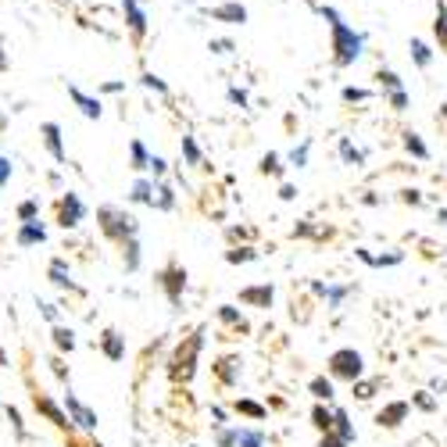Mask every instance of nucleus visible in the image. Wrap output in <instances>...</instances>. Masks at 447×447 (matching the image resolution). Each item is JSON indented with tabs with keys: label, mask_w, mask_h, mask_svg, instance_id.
Wrapping results in <instances>:
<instances>
[{
	"label": "nucleus",
	"mask_w": 447,
	"mask_h": 447,
	"mask_svg": "<svg viewBox=\"0 0 447 447\" xmlns=\"http://www.w3.org/2000/svg\"><path fill=\"white\" fill-rule=\"evenodd\" d=\"M436 222H443V226H447V208H440V211H436Z\"/></svg>",
	"instance_id": "bf43d9fd"
},
{
	"label": "nucleus",
	"mask_w": 447,
	"mask_h": 447,
	"mask_svg": "<svg viewBox=\"0 0 447 447\" xmlns=\"http://www.w3.org/2000/svg\"><path fill=\"white\" fill-rule=\"evenodd\" d=\"M218 322H226L230 329H237V333H251V326H247V318L240 315V308H233V304H218Z\"/></svg>",
	"instance_id": "aec40b11"
},
{
	"label": "nucleus",
	"mask_w": 447,
	"mask_h": 447,
	"mask_svg": "<svg viewBox=\"0 0 447 447\" xmlns=\"http://www.w3.org/2000/svg\"><path fill=\"white\" fill-rule=\"evenodd\" d=\"M326 369H329L333 379L354 383V379H362V372H365V358H362L354 347H337V351L326 358Z\"/></svg>",
	"instance_id": "39448f33"
},
{
	"label": "nucleus",
	"mask_w": 447,
	"mask_h": 447,
	"mask_svg": "<svg viewBox=\"0 0 447 447\" xmlns=\"http://www.w3.org/2000/svg\"><path fill=\"white\" fill-rule=\"evenodd\" d=\"M119 247H122L126 272H136V268H140V240H136V237H129V240H122Z\"/></svg>",
	"instance_id": "b1692460"
},
{
	"label": "nucleus",
	"mask_w": 447,
	"mask_h": 447,
	"mask_svg": "<svg viewBox=\"0 0 447 447\" xmlns=\"http://www.w3.org/2000/svg\"><path fill=\"white\" fill-rule=\"evenodd\" d=\"M237 297H240V304H247V308H272L275 287H272V283H254V287H244Z\"/></svg>",
	"instance_id": "f8f14e48"
},
{
	"label": "nucleus",
	"mask_w": 447,
	"mask_h": 447,
	"mask_svg": "<svg viewBox=\"0 0 447 447\" xmlns=\"http://www.w3.org/2000/svg\"><path fill=\"white\" fill-rule=\"evenodd\" d=\"M379 79H383V86H386V90H398V86H401L398 72H379Z\"/></svg>",
	"instance_id": "603ef678"
},
{
	"label": "nucleus",
	"mask_w": 447,
	"mask_h": 447,
	"mask_svg": "<svg viewBox=\"0 0 447 447\" xmlns=\"http://www.w3.org/2000/svg\"><path fill=\"white\" fill-rule=\"evenodd\" d=\"M47 279H50V283L58 287V290H72V294H83V290L72 283V272H68V261H65V258H54V261H50V268H47Z\"/></svg>",
	"instance_id": "2eb2a0df"
},
{
	"label": "nucleus",
	"mask_w": 447,
	"mask_h": 447,
	"mask_svg": "<svg viewBox=\"0 0 447 447\" xmlns=\"http://www.w3.org/2000/svg\"><path fill=\"white\" fill-rule=\"evenodd\" d=\"M412 405H415L419 412H436V401L426 394V390H419V394H412Z\"/></svg>",
	"instance_id": "ea45409f"
},
{
	"label": "nucleus",
	"mask_w": 447,
	"mask_h": 447,
	"mask_svg": "<svg viewBox=\"0 0 447 447\" xmlns=\"http://www.w3.org/2000/svg\"><path fill=\"white\" fill-rule=\"evenodd\" d=\"M140 83H143L147 90H154V93H169V86H165V79H157L154 72H143V76H140Z\"/></svg>",
	"instance_id": "58836bf2"
},
{
	"label": "nucleus",
	"mask_w": 447,
	"mask_h": 447,
	"mask_svg": "<svg viewBox=\"0 0 447 447\" xmlns=\"http://www.w3.org/2000/svg\"><path fill=\"white\" fill-rule=\"evenodd\" d=\"M329 32H333V61H337L340 68L354 65L362 58V47H365V36L354 32L344 18H333L329 22Z\"/></svg>",
	"instance_id": "7ed1b4c3"
},
{
	"label": "nucleus",
	"mask_w": 447,
	"mask_h": 447,
	"mask_svg": "<svg viewBox=\"0 0 447 447\" xmlns=\"http://www.w3.org/2000/svg\"><path fill=\"white\" fill-rule=\"evenodd\" d=\"M97 226H100V233H104L111 244H122V240H129V237H140L136 215H129L126 208H115V204H100V208H97Z\"/></svg>",
	"instance_id": "f03ea898"
},
{
	"label": "nucleus",
	"mask_w": 447,
	"mask_h": 447,
	"mask_svg": "<svg viewBox=\"0 0 447 447\" xmlns=\"http://www.w3.org/2000/svg\"><path fill=\"white\" fill-rule=\"evenodd\" d=\"M50 340H54V347H58L61 354H72V351H76V329H72V326H61V322H54Z\"/></svg>",
	"instance_id": "a211bd4d"
},
{
	"label": "nucleus",
	"mask_w": 447,
	"mask_h": 447,
	"mask_svg": "<svg viewBox=\"0 0 447 447\" xmlns=\"http://www.w3.org/2000/svg\"><path fill=\"white\" fill-rule=\"evenodd\" d=\"M208 15H211L215 22H230V25H244V22H247V8L237 4V0H230V4H215Z\"/></svg>",
	"instance_id": "dca6fc26"
},
{
	"label": "nucleus",
	"mask_w": 447,
	"mask_h": 447,
	"mask_svg": "<svg viewBox=\"0 0 447 447\" xmlns=\"http://www.w3.org/2000/svg\"><path fill=\"white\" fill-rule=\"evenodd\" d=\"M369 97H372V93H369V90H358V86H347V90H344V100H347V104H354V100H369Z\"/></svg>",
	"instance_id": "09e8293b"
},
{
	"label": "nucleus",
	"mask_w": 447,
	"mask_h": 447,
	"mask_svg": "<svg viewBox=\"0 0 447 447\" xmlns=\"http://www.w3.org/2000/svg\"><path fill=\"white\" fill-rule=\"evenodd\" d=\"M401 201H405V204H415V208H419V204H422V193H419V190H405V193H401Z\"/></svg>",
	"instance_id": "6e6d98bb"
},
{
	"label": "nucleus",
	"mask_w": 447,
	"mask_h": 447,
	"mask_svg": "<svg viewBox=\"0 0 447 447\" xmlns=\"http://www.w3.org/2000/svg\"><path fill=\"white\" fill-rule=\"evenodd\" d=\"M308 390H311V398H315V401H333V398H337L333 376H329V379H326V376H315V379L308 383Z\"/></svg>",
	"instance_id": "4be33fe9"
},
{
	"label": "nucleus",
	"mask_w": 447,
	"mask_h": 447,
	"mask_svg": "<svg viewBox=\"0 0 447 447\" xmlns=\"http://www.w3.org/2000/svg\"><path fill=\"white\" fill-rule=\"evenodd\" d=\"M351 386H354V394H358V401H369V398L376 394V386H379V383H362V379H354Z\"/></svg>",
	"instance_id": "37998d69"
},
{
	"label": "nucleus",
	"mask_w": 447,
	"mask_h": 447,
	"mask_svg": "<svg viewBox=\"0 0 447 447\" xmlns=\"http://www.w3.org/2000/svg\"><path fill=\"white\" fill-rule=\"evenodd\" d=\"M150 165V154H147V147H143V140H133L129 143V169H136V172H143Z\"/></svg>",
	"instance_id": "a878e982"
},
{
	"label": "nucleus",
	"mask_w": 447,
	"mask_h": 447,
	"mask_svg": "<svg viewBox=\"0 0 447 447\" xmlns=\"http://www.w3.org/2000/svg\"><path fill=\"white\" fill-rule=\"evenodd\" d=\"M15 244H18V247H40V244H47V226H43L40 218L22 222V230L15 233Z\"/></svg>",
	"instance_id": "4468645a"
},
{
	"label": "nucleus",
	"mask_w": 447,
	"mask_h": 447,
	"mask_svg": "<svg viewBox=\"0 0 447 447\" xmlns=\"http://www.w3.org/2000/svg\"><path fill=\"white\" fill-rule=\"evenodd\" d=\"M237 447H265V433L261 429L237 426Z\"/></svg>",
	"instance_id": "c756f323"
},
{
	"label": "nucleus",
	"mask_w": 447,
	"mask_h": 447,
	"mask_svg": "<svg viewBox=\"0 0 447 447\" xmlns=\"http://www.w3.org/2000/svg\"><path fill=\"white\" fill-rule=\"evenodd\" d=\"M211 372H215V379H218L222 386H237V383H240V372H244V358H240V354H222V358L211 365Z\"/></svg>",
	"instance_id": "1a4fd4ad"
},
{
	"label": "nucleus",
	"mask_w": 447,
	"mask_h": 447,
	"mask_svg": "<svg viewBox=\"0 0 447 447\" xmlns=\"http://www.w3.org/2000/svg\"><path fill=\"white\" fill-rule=\"evenodd\" d=\"M43 143H47V150H50V157L58 161V165H65L68 161V150H65V140H61V126L58 122H43Z\"/></svg>",
	"instance_id": "ddd939ff"
},
{
	"label": "nucleus",
	"mask_w": 447,
	"mask_h": 447,
	"mask_svg": "<svg viewBox=\"0 0 447 447\" xmlns=\"http://www.w3.org/2000/svg\"><path fill=\"white\" fill-rule=\"evenodd\" d=\"M365 265H372V268H386V265H401L405 261V254L401 251H394V254H369V251H354Z\"/></svg>",
	"instance_id": "5701e85b"
},
{
	"label": "nucleus",
	"mask_w": 447,
	"mask_h": 447,
	"mask_svg": "<svg viewBox=\"0 0 447 447\" xmlns=\"http://www.w3.org/2000/svg\"><path fill=\"white\" fill-rule=\"evenodd\" d=\"M318 447H351V443H347L344 436H337V433H333V429H329V433H322Z\"/></svg>",
	"instance_id": "a18cd8bd"
},
{
	"label": "nucleus",
	"mask_w": 447,
	"mask_h": 447,
	"mask_svg": "<svg viewBox=\"0 0 447 447\" xmlns=\"http://www.w3.org/2000/svg\"><path fill=\"white\" fill-rule=\"evenodd\" d=\"M50 369H54V376H58L61 383H68V369H65V362H61L58 354H54V358H50Z\"/></svg>",
	"instance_id": "3c124183"
},
{
	"label": "nucleus",
	"mask_w": 447,
	"mask_h": 447,
	"mask_svg": "<svg viewBox=\"0 0 447 447\" xmlns=\"http://www.w3.org/2000/svg\"><path fill=\"white\" fill-rule=\"evenodd\" d=\"M215 443H218V447H237V426H233V429L222 426V429L215 433Z\"/></svg>",
	"instance_id": "a19ab883"
},
{
	"label": "nucleus",
	"mask_w": 447,
	"mask_h": 447,
	"mask_svg": "<svg viewBox=\"0 0 447 447\" xmlns=\"http://www.w3.org/2000/svg\"><path fill=\"white\" fill-rule=\"evenodd\" d=\"M154 283H157V290H165V297H169V304H172V308H179V304H183L186 268H183L179 261H169L165 268H157V272H154Z\"/></svg>",
	"instance_id": "423d86ee"
},
{
	"label": "nucleus",
	"mask_w": 447,
	"mask_h": 447,
	"mask_svg": "<svg viewBox=\"0 0 447 447\" xmlns=\"http://www.w3.org/2000/svg\"><path fill=\"white\" fill-rule=\"evenodd\" d=\"M230 100H233V104H240V107H247V93H244V90H237V86L230 90Z\"/></svg>",
	"instance_id": "4d7b16f0"
},
{
	"label": "nucleus",
	"mask_w": 447,
	"mask_h": 447,
	"mask_svg": "<svg viewBox=\"0 0 447 447\" xmlns=\"http://www.w3.org/2000/svg\"><path fill=\"white\" fill-rule=\"evenodd\" d=\"M440 115H443V119H447V104H443V107H440Z\"/></svg>",
	"instance_id": "052dcab7"
},
{
	"label": "nucleus",
	"mask_w": 447,
	"mask_h": 447,
	"mask_svg": "<svg viewBox=\"0 0 447 447\" xmlns=\"http://www.w3.org/2000/svg\"><path fill=\"white\" fill-rule=\"evenodd\" d=\"M408 47H412V61H415L419 68H429V61H433V50H429V43H426V40H412Z\"/></svg>",
	"instance_id": "7c9ffc66"
},
{
	"label": "nucleus",
	"mask_w": 447,
	"mask_h": 447,
	"mask_svg": "<svg viewBox=\"0 0 447 447\" xmlns=\"http://www.w3.org/2000/svg\"><path fill=\"white\" fill-rule=\"evenodd\" d=\"M18 218H22V222L40 218V204H36V201H22V204H18Z\"/></svg>",
	"instance_id": "79ce46f5"
},
{
	"label": "nucleus",
	"mask_w": 447,
	"mask_h": 447,
	"mask_svg": "<svg viewBox=\"0 0 447 447\" xmlns=\"http://www.w3.org/2000/svg\"><path fill=\"white\" fill-rule=\"evenodd\" d=\"M150 208H157V211H172V208H176V193H172V186H169V183H154Z\"/></svg>",
	"instance_id": "412c9836"
},
{
	"label": "nucleus",
	"mask_w": 447,
	"mask_h": 447,
	"mask_svg": "<svg viewBox=\"0 0 447 447\" xmlns=\"http://www.w3.org/2000/svg\"><path fill=\"white\" fill-rule=\"evenodd\" d=\"M150 193H154V183L150 179H136L133 190H129V201L133 204H150Z\"/></svg>",
	"instance_id": "473e14b6"
},
{
	"label": "nucleus",
	"mask_w": 447,
	"mask_h": 447,
	"mask_svg": "<svg viewBox=\"0 0 447 447\" xmlns=\"http://www.w3.org/2000/svg\"><path fill=\"white\" fill-rule=\"evenodd\" d=\"M54 218H58V226L61 230H76L79 222L86 218V204H83V197L79 193H61L58 197V204H54Z\"/></svg>",
	"instance_id": "0eeeda50"
},
{
	"label": "nucleus",
	"mask_w": 447,
	"mask_h": 447,
	"mask_svg": "<svg viewBox=\"0 0 447 447\" xmlns=\"http://www.w3.org/2000/svg\"><path fill=\"white\" fill-rule=\"evenodd\" d=\"M68 97L76 100V107L83 111V115H86V119H100V111H104V107H100V100H97V97L83 93L79 86H68Z\"/></svg>",
	"instance_id": "f3484780"
},
{
	"label": "nucleus",
	"mask_w": 447,
	"mask_h": 447,
	"mask_svg": "<svg viewBox=\"0 0 447 447\" xmlns=\"http://www.w3.org/2000/svg\"><path fill=\"white\" fill-rule=\"evenodd\" d=\"M29 386H32V379H29ZM32 408H36V412H40V415H43V419L54 426V429H61L68 440H76V433H79V429L72 426L68 412H65L58 401H54L50 394H43V390H36V386H32Z\"/></svg>",
	"instance_id": "20e7f679"
},
{
	"label": "nucleus",
	"mask_w": 447,
	"mask_h": 447,
	"mask_svg": "<svg viewBox=\"0 0 447 447\" xmlns=\"http://www.w3.org/2000/svg\"><path fill=\"white\" fill-rule=\"evenodd\" d=\"M201 351H204V326H201V329H193L190 337H186V340L172 351V358H169V379H172L176 386H186V383L197 376Z\"/></svg>",
	"instance_id": "f257e3e1"
},
{
	"label": "nucleus",
	"mask_w": 447,
	"mask_h": 447,
	"mask_svg": "<svg viewBox=\"0 0 447 447\" xmlns=\"http://www.w3.org/2000/svg\"><path fill=\"white\" fill-rule=\"evenodd\" d=\"M61 408L68 412V419H72V426H76L79 433H97V412H93L86 401H79V398L72 394V390H65Z\"/></svg>",
	"instance_id": "6e6552de"
},
{
	"label": "nucleus",
	"mask_w": 447,
	"mask_h": 447,
	"mask_svg": "<svg viewBox=\"0 0 447 447\" xmlns=\"http://www.w3.org/2000/svg\"><path fill=\"white\" fill-rule=\"evenodd\" d=\"M147 169L154 172V179H165V172H169V161H165V157H150Z\"/></svg>",
	"instance_id": "de8ad7c7"
},
{
	"label": "nucleus",
	"mask_w": 447,
	"mask_h": 447,
	"mask_svg": "<svg viewBox=\"0 0 447 447\" xmlns=\"http://www.w3.org/2000/svg\"><path fill=\"white\" fill-rule=\"evenodd\" d=\"M211 50L215 54H230L233 50V40H211Z\"/></svg>",
	"instance_id": "864d4df0"
},
{
	"label": "nucleus",
	"mask_w": 447,
	"mask_h": 447,
	"mask_svg": "<svg viewBox=\"0 0 447 447\" xmlns=\"http://www.w3.org/2000/svg\"><path fill=\"white\" fill-rule=\"evenodd\" d=\"M11 183V157L0 154V186H8Z\"/></svg>",
	"instance_id": "8fccbe9b"
},
{
	"label": "nucleus",
	"mask_w": 447,
	"mask_h": 447,
	"mask_svg": "<svg viewBox=\"0 0 447 447\" xmlns=\"http://www.w3.org/2000/svg\"><path fill=\"white\" fill-rule=\"evenodd\" d=\"M233 412H240V415H247V419H254V422H261V419L268 415V408H265V405H258V401H247V398L233 401Z\"/></svg>",
	"instance_id": "bb28decb"
},
{
	"label": "nucleus",
	"mask_w": 447,
	"mask_h": 447,
	"mask_svg": "<svg viewBox=\"0 0 447 447\" xmlns=\"http://www.w3.org/2000/svg\"><path fill=\"white\" fill-rule=\"evenodd\" d=\"M340 157L347 161V165H365V150H358V147H351V140H340Z\"/></svg>",
	"instance_id": "72a5a7b5"
},
{
	"label": "nucleus",
	"mask_w": 447,
	"mask_h": 447,
	"mask_svg": "<svg viewBox=\"0 0 447 447\" xmlns=\"http://www.w3.org/2000/svg\"><path fill=\"white\" fill-rule=\"evenodd\" d=\"M261 172H265V176H275V179L283 176V165H279V154H272V150H268V154L261 157Z\"/></svg>",
	"instance_id": "e433bc0d"
},
{
	"label": "nucleus",
	"mask_w": 447,
	"mask_h": 447,
	"mask_svg": "<svg viewBox=\"0 0 447 447\" xmlns=\"http://www.w3.org/2000/svg\"><path fill=\"white\" fill-rule=\"evenodd\" d=\"M97 347L107 362H126V337L119 329H104L100 337H97Z\"/></svg>",
	"instance_id": "9d476101"
},
{
	"label": "nucleus",
	"mask_w": 447,
	"mask_h": 447,
	"mask_svg": "<svg viewBox=\"0 0 447 447\" xmlns=\"http://www.w3.org/2000/svg\"><path fill=\"white\" fill-rule=\"evenodd\" d=\"M311 426L318 429V433H329L333 429V408H326L322 401L311 408Z\"/></svg>",
	"instance_id": "c85d7f7f"
},
{
	"label": "nucleus",
	"mask_w": 447,
	"mask_h": 447,
	"mask_svg": "<svg viewBox=\"0 0 447 447\" xmlns=\"http://www.w3.org/2000/svg\"><path fill=\"white\" fill-rule=\"evenodd\" d=\"M390 107H394V111H405L408 107V93L398 86V90H390Z\"/></svg>",
	"instance_id": "c03bdc74"
},
{
	"label": "nucleus",
	"mask_w": 447,
	"mask_h": 447,
	"mask_svg": "<svg viewBox=\"0 0 447 447\" xmlns=\"http://www.w3.org/2000/svg\"><path fill=\"white\" fill-rule=\"evenodd\" d=\"M97 447H100V443H97Z\"/></svg>",
	"instance_id": "680f3d73"
},
{
	"label": "nucleus",
	"mask_w": 447,
	"mask_h": 447,
	"mask_svg": "<svg viewBox=\"0 0 447 447\" xmlns=\"http://www.w3.org/2000/svg\"><path fill=\"white\" fill-rule=\"evenodd\" d=\"M183 157H186V165H201V161H204V157H201V147H197L193 136H183Z\"/></svg>",
	"instance_id": "c9c22d12"
},
{
	"label": "nucleus",
	"mask_w": 447,
	"mask_h": 447,
	"mask_svg": "<svg viewBox=\"0 0 447 447\" xmlns=\"http://www.w3.org/2000/svg\"><path fill=\"white\" fill-rule=\"evenodd\" d=\"M308 150H311V140H304L301 147H294V150H290V165H297V169H304V165H308Z\"/></svg>",
	"instance_id": "4c0bfd02"
},
{
	"label": "nucleus",
	"mask_w": 447,
	"mask_h": 447,
	"mask_svg": "<svg viewBox=\"0 0 447 447\" xmlns=\"http://www.w3.org/2000/svg\"><path fill=\"white\" fill-rule=\"evenodd\" d=\"M122 8H126V22H129L133 36L143 40V32H147V15H143V8L136 4V0H122Z\"/></svg>",
	"instance_id": "6ab92c4d"
},
{
	"label": "nucleus",
	"mask_w": 447,
	"mask_h": 447,
	"mask_svg": "<svg viewBox=\"0 0 447 447\" xmlns=\"http://www.w3.org/2000/svg\"><path fill=\"white\" fill-rule=\"evenodd\" d=\"M254 258H258L254 247H233V251H226V261H230V265H247V261H254Z\"/></svg>",
	"instance_id": "f704fd0d"
},
{
	"label": "nucleus",
	"mask_w": 447,
	"mask_h": 447,
	"mask_svg": "<svg viewBox=\"0 0 447 447\" xmlns=\"http://www.w3.org/2000/svg\"><path fill=\"white\" fill-rule=\"evenodd\" d=\"M40 311H43L47 322H58V304H40Z\"/></svg>",
	"instance_id": "5fc2aeb1"
},
{
	"label": "nucleus",
	"mask_w": 447,
	"mask_h": 447,
	"mask_svg": "<svg viewBox=\"0 0 447 447\" xmlns=\"http://www.w3.org/2000/svg\"><path fill=\"white\" fill-rule=\"evenodd\" d=\"M333 433L344 436L347 443L354 440V426H351V419H347V412H344V408H333Z\"/></svg>",
	"instance_id": "393cba45"
},
{
	"label": "nucleus",
	"mask_w": 447,
	"mask_h": 447,
	"mask_svg": "<svg viewBox=\"0 0 447 447\" xmlns=\"http://www.w3.org/2000/svg\"><path fill=\"white\" fill-rule=\"evenodd\" d=\"M8 419H11V426H15L18 440H25V426H22V415H18V408H15V405H8Z\"/></svg>",
	"instance_id": "49530a36"
},
{
	"label": "nucleus",
	"mask_w": 447,
	"mask_h": 447,
	"mask_svg": "<svg viewBox=\"0 0 447 447\" xmlns=\"http://www.w3.org/2000/svg\"><path fill=\"white\" fill-rule=\"evenodd\" d=\"M408 412H412V401H390V405L379 408L376 426H379V429H398V426L408 419Z\"/></svg>",
	"instance_id": "9b49d317"
},
{
	"label": "nucleus",
	"mask_w": 447,
	"mask_h": 447,
	"mask_svg": "<svg viewBox=\"0 0 447 447\" xmlns=\"http://www.w3.org/2000/svg\"><path fill=\"white\" fill-rule=\"evenodd\" d=\"M405 150H408L412 157H419V161H429V147H426V143H422V136H419V133H412V129L405 133Z\"/></svg>",
	"instance_id": "cd10ccee"
},
{
	"label": "nucleus",
	"mask_w": 447,
	"mask_h": 447,
	"mask_svg": "<svg viewBox=\"0 0 447 447\" xmlns=\"http://www.w3.org/2000/svg\"><path fill=\"white\" fill-rule=\"evenodd\" d=\"M433 29H436L440 50H447V4H443V0H436V22H433Z\"/></svg>",
	"instance_id": "2f4dec72"
},
{
	"label": "nucleus",
	"mask_w": 447,
	"mask_h": 447,
	"mask_svg": "<svg viewBox=\"0 0 447 447\" xmlns=\"http://www.w3.org/2000/svg\"><path fill=\"white\" fill-rule=\"evenodd\" d=\"M297 197V190L290 186V183H283V186H279V201H294Z\"/></svg>",
	"instance_id": "13d9d810"
}]
</instances>
